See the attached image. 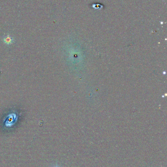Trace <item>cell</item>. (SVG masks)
<instances>
[{
    "label": "cell",
    "instance_id": "2",
    "mask_svg": "<svg viewBox=\"0 0 167 167\" xmlns=\"http://www.w3.org/2000/svg\"><path fill=\"white\" fill-rule=\"evenodd\" d=\"M57 167V166H56V167Z\"/></svg>",
    "mask_w": 167,
    "mask_h": 167
},
{
    "label": "cell",
    "instance_id": "1",
    "mask_svg": "<svg viewBox=\"0 0 167 167\" xmlns=\"http://www.w3.org/2000/svg\"><path fill=\"white\" fill-rule=\"evenodd\" d=\"M5 42H6V43H7V44H9L11 42V41H12V40L11 39V38H10L9 37H7L5 40Z\"/></svg>",
    "mask_w": 167,
    "mask_h": 167
}]
</instances>
